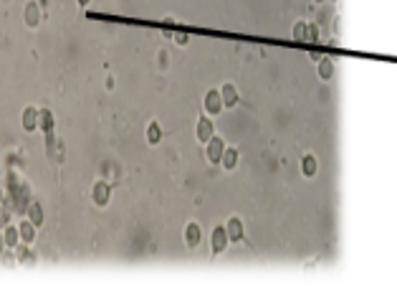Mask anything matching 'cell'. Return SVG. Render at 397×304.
Instances as JSON below:
<instances>
[{
  "label": "cell",
  "mask_w": 397,
  "mask_h": 304,
  "mask_svg": "<svg viewBox=\"0 0 397 304\" xmlns=\"http://www.w3.org/2000/svg\"><path fill=\"white\" fill-rule=\"evenodd\" d=\"M223 152H225V144H223V139L213 134V139L208 142V160H210V163H220Z\"/></svg>",
  "instance_id": "6da1fadb"
},
{
  "label": "cell",
  "mask_w": 397,
  "mask_h": 304,
  "mask_svg": "<svg viewBox=\"0 0 397 304\" xmlns=\"http://www.w3.org/2000/svg\"><path fill=\"white\" fill-rule=\"evenodd\" d=\"M220 109H223V96H220V91H208V94H205V112H208V114H220Z\"/></svg>",
  "instance_id": "7a4b0ae2"
},
{
  "label": "cell",
  "mask_w": 397,
  "mask_h": 304,
  "mask_svg": "<svg viewBox=\"0 0 397 304\" xmlns=\"http://www.w3.org/2000/svg\"><path fill=\"white\" fill-rule=\"evenodd\" d=\"M195 134H197L200 142H210L213 139V122L208 117H203L200 122H197V127H195Z\"/></svg>",
  "instance_id": "3957f363"
},
{
  "label": "cell",
  "mask_w": 397,
  "mask_h": 304,
  "mask_svg": "<svg viewBox=\"0 0 397 304\" xmlns=\"http://www.w3.org/2000/svg\"><path fill=\"white\" fill-rule=\"evenodd\" d=\"M200 226L197 223H187V228H185V241H187V246L190 248H195V246H200Z\"/></svg>",
  "instance_id": "277c9868"
},
{
  "label": "cell",
  "mask_w": 397,
  "mask_h": 304,
  "mask_svg": "<svg viewBox=\"0 0 397 304\" xmlns=\"http://www.w3.org/2000/svg\"><path fill=\"white\" fill-rule=\"evenodd\" d=\"M38 23H41V8H38V3H28V8H26V26L28 28H38Z\"/></svg>",
  "instance_id": "5b68a950"
},
{
  "label": "cell",
  "mask_w": 397,
  "mask_h": 304,
  "mask_svg": "<svg viewBox=\"0 0 397 304\" xmlns=\"http://www.w3.org/2000/svg\"><path fill=\"white\" fill-rule=\"evenodd\" d=\"M91 198H94L96 206H106L109 203V185L106 183H96L94 190H91Z\"/></svg>",
  "instance_id": "8992f818"
},
{
  "label": "cell",
  "mask_w": 397,
  "mask_h": 304,
  "mask_svg": "<svg viewBox=\"0 0 397 304\" xmlns=\"http://www.w3.org/2000/svg\"><path fill=\"white\" fill-rule=\"evenodd\" d=\"M23 129L26 132H33L36 127H38V109H33V107H28L26 112H23Z\"/></svg>",
  "instance_id": "52a82bcc"
},
{
  "label": "cell",
  "mask_w": 397,
  "mask_h": 304,
  "mask_svg": "<svg viewBox=\"0 0 397 304\" xmlns=\"http://www.w3.org/2000/svg\"><path fill=\"white\" fill-rule=\"evenodd\" d=\"M225 243H228V231L225 228H215V233H213V251L220 254L225 248Z\"/></svg>",
  "instance_id": "ba28073f"
},
{
  "label": "cell",
  "mask_w": 397,
  "mask_h": 304,
  "mask_svg": "<svg viewBox=\"0 0 397 304\" xmlns=\"http://www.w3.org/2000/svg\"><path fill=\"white\" fill-rule=\"evenodd\" d=\"M18 231H21V241H23V243H31V241L36 238V226H33L31 221H23V223L18 226Z\"/></svg>",
  "instance_id": "9c48e42d"
},
{
  "label": "cell",
  "mask_w": 397,
  "mask_h": 304,
  "mask_svg": "<svg viewBox=\"0 0 397 304\" xmlns=\"http://www.w3.org/2000/svg\"><path fill=\"white\" fill-rule=\"evenodd\" d=\"M28 221H31L36 228L43 223V208H41L38 203H31V206H28Z\"/></svg>",
  "instance_id": "30bf717a"
},
{
  "label": "cell",
  "mask_w": 397,
  "mask_h": 304,
  "mask_svg": "<svg viewBox=\"0 0 397 304\" xmlns=\"http://www.w3.org/2000/svg\"><path fill=\"white\" fill-rule=\"evenodd\" d=\"M220 96H223V104H228V107L238 104V94H236V89H233L231 84H225V86L220 89Z\"/></svg>",
  "instance_id": "8fae6325"
},
{
  "label": "cell",
  "mask_w": 397,
  "mask_h": 304,
  "mask_svg": "<svg viewBox=\"0 0 397 304\" xmlns=\"http://www.w3.org/2000/svg\"><path fill=\"white\" fill-rule=\"evenodd\" d=\"M38 127H41L43 132H51V129H53V117H51L48 109H41V112H38Z\"/></svg>",
  "instance_id": "7c38bea8"
},
{
  "label": "cell",
  "mask_w": 397,
  "mask_h": 304,
  "mask_svg": "<svg viewBox=\"0 0 397 304\" xmlns=\"http://www.w3.org/2000/svg\"><path fill=\"white\" fill-rule=\"evenodd\" d=\"M3 238H6V246H11V248H16V246H18V241H21V231H18L16 226H11V228H6V233H3Z\"/></svg>",
  "instance_id": "4fadbf2b"
},
{
  "label": "cell",
  "mask_w": 397,
  "mask_h": 304,
  "mask_svg": "<svg viewBox=\"0 0 397 304\" xmlns=\"http://www.w3.org/2000/svg\"><path fill=\"white\" fill-rule=\"evenodd\" d=\"M147 139H149V144H157V142L162 139V129H159L157 122H152V124L147 127Z\"/></svg>",
  "instance_id": "5bb4252c"
},
{
  "label": "cell",
  "mask_w": 397,
  "mask_h": 304,
  "mask_svg": "<svg viewBox=\"0 0 397 304\" xmlns=\"http://www.w3.org/2000/svg\"><path fill=\"white\" fill-rule=\"evenodd\" d=\"M220 163L231 170V168H236V163H238V152L236 149H225L223 152V158H220Z\"/></svg>",
  "instance_id": "9a60e30c"
},
{
  "label": "cell",
  "mask_w": 397,
  "mask_h": 304,
  "mask_svg": "<svg viewBox=\"0 0 397 304\" xmlns=\"http://www.w3.org/2000/svg\"><path fill=\"white\" fill-rule=\"evenodd\" d=\"M225 231H228V238H241V236H243V226H241V221H238V218H233V221L228 223V228H225Z\"/></svg>",
  "instance_id": "2e32d148"
},
{
  "label": "cell",
  "mask_w": 397,
  "mask_h": 304,
  "mask_svg": "<svg viewBox=\"0 0 397 304\" xmlns=\"http://www.w3.org/2000/svg\"><path fill=\"white\" fill-rule=\"evenodd\" d=\"M304 173H306V175H314V173H316V163H314V158H304Z\"/></svg>",
  "instance_id": "e0dca14e"
},
{
  "label": "cell",
  "mask_w": 397,
  "mask_h": 304,
  "mask_svg": "<svg viewBox=\"0 0 397 304\" xmlns=\"http://www.w3.org/2000/svg\"><path fill=\"white\" fill-rule=\"evenodd\" d=\"M319 74H321L324 79H329V76H331V64H329V61H321V66H319Z\"/></svg>",
  "instance_id": "ac0fdd59"
},
{
  "label": "cell",
  "mask_w": 397,
  "mask_h": 304,
  "mask_svg": "<svg viewBox=\"0 0 397 304\" xmlns=\"http://www.w3.org/2000/svg\"><path fill=\"white\" fill-rule=\"evenodd\" d=\"M175 41H177L180 46H185V43H187L190 38H187V33H177V36H175Z\"/></svg>",
  "instance_id": "d6986e66"
},
{
  "label": "cell",
  "mask_w": 397,
  "mask_h": 304,
  "mask_svg": "<svg viewBox=\"0 0 397 304\" xmlns=\"http://www.w3.org/2000/svg\"><path fill=\"white\" fill-rule=\"evenodd\" d=\"M3 248H6V238H3V233H0V254H3Z\"/></svg>",
  "instance_id": "ffe728a7"
},
{
  "label": "cell",
  "mask_w": 397,
  "mask_h": 304,
  "mask_svg": "<svg viewBox=\"0 0 397 304\" xmlns=\"http://www.w3.org/2000/svg\"><path fill=\"white\" fill-rule=\"evenodd\" d=\"M79 3H81V6H86V3H89V0H79Z\"/></svg>",
  "instance_id": "44dd1931"
}]
</instances>
